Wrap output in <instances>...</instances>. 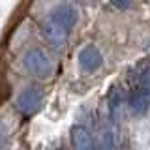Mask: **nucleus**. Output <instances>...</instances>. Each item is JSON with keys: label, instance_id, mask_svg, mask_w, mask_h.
Listing matches in <instances>:
<instances>
[{"label": "nucleus", "instance_id": "nucleus-3", "mask_svg": "<svg viewBox=\"0 0 150 150\" xmlns=\"http://www.w3.org/2000/svg\"><path fill=\"white\" fill-rule=\"evenodd\" d=\"M77 62H79V68H81L83 71H86V73L96 71V69H100L101 64H103L101 51L92 43L84 45L77 54Z\"/></svg>", "mask_w": 150, "mask_h": 150}, {"label": "nucleus", "instance_id": "nucleus-4", "mask_svg": "<svg viewBox=\"0 0 150 150\" xmlns=\"http://www.w3.org/2000/svg\"><path fill=\"white\" fill-rule=\"evenodd\" d=\"M41 30H43V36L47 40V43L53 45L54 49H60V47L66 45V41H68V36H69V30H66L62 25H58L56 21H53L51 17H47L43 21V26H41Z\"/></svg>", "mask_w": 150, "mask_h": 150}, {"label": "nucleus", "instance_id": "nucleus-5", "mask_svg": "<svg viewBox=\"0 0 150 150\" xmlns=\"http://www.w3.org/2000/svg\"><path fill=\"white\" fill-rule=\"evenodd\" d=\"M49 17L53 19V21H56L58 25H62L66 30L71 32L75 25H77L79 21V13L77 9H75V6H71V4H60V6H56L53 11L49 13Z\"/></svg>", "mask_w": 150, "mask_h": 150}, {"label": "nucleus", "instance_id": "nucleus-6", "mask_svg": "<svg viewBox=\"0 0 150 150\" xmlns=\"http://www.w3.org/2000/svg\"><path fill=\"white\" fill-rule=\"evenodd\" d=\"M69 137H71V144L75 150H96V143H94L90 131L81 124L71 126Z\"/></svg>", "mask_w": 150, "mask_h": 150}, {"label": "nucleus", "instance_id": "nucleus-13", "mask_svg": "<svg viewBox=\"0 0 150 150\" xmlns=\"http://www.w3.org/2000/svg\"><path fill=\"white\" fill-rule=\"evenodd\" d=\"M96 150H109V148H107V146H105V144H103V143H101V141H100V143H98V144H96Z\"/></svg>", "mask_w": 150, "mask_h": 150}, {"label": "nucleus", "instance_id": "nucleus-9", "mask_svg": "<svg viewBox=\"0 0 150 150\" xmlns=\"http://www.w3.org/2000/svg\"><path fill=\"white\" fill-rule=\"evenodd\" d=\"M139 90H143L144 94L150 96V68H146L139 77Z\"/></svg>", "mask_w": 150, "mask_h": 150}, {"label": "nucleus", "instance_id": "nucleus-12", "mask_svg": "<svg viewBox=\"0 0 150 150\" xmlns=\"http://www.w3.org/2000/svg\"><path fill=\"white\" fill-rule=\"evenodd\" d=\"M77 4H83V6H88V4H94L96 0H75Z\"/></svg>", "mask_w": 150, "mask_h": 150}, {"label": "nucleus", "instance_id": "nucleus-10", "mask_svg": "<svg viewBox=\"0 0 150 150\" xmlns=\"http://www.w3.org/2000/svg\"><path fill=\"white\" fill-rule=\"evenodd\" d=\"M8 139H9L8 129H6V126H4L2 122H0V150H2V148L8 144Z\"/></svg>", "mask_w": 150, "mask_h": 150}, {"label": "nucleus", "instance_id": "nucleus-11", "mask_svg": "<svg viewBox=\"0 0 150 150\" xmlns=\"http://www.w3.org/2000/svg\"><path fill=\"white\" fill-rule=\"evenodd\" d=\"M109 2H111L116 9H128V8L131 6V2H133V0H109Z\"/></svg>", "mask_w": 150, "mask_h": 150}, {"label": "nucleus", "instance_id": "nucleus-8", "mask_svg": "<svg viewBox=\"0 0 150 150\" xmlns=\"http://www.w3.org/2000/svg\"><path fill=\"white\" fill-rule=\"evenodd\" d=\"M122 103H124V92L120 88H115L109 96V111H111V116L115 118L118 115V111L122 109Z\"/></svg>", "mask_w": 150, "mask_h": 150}, {"label": "nucleus", "instance_id": "nucleus-7", "mask_svg": "<svg viewBox=\"0 0 150 150\" xmlns=\"http://www.w3.org/2000/svg\"><path fill=\"white\" fill-rule=\"evenodd\" d=\"M128 107H129V111L133 112L135 116L146 115V111H148V107H150V96L137 88V90L128 98Z\"/></svg>", "mask_w": 150, "mask_h": 150}, {"label": "nucleus", "instance_id": "nucleus-1", "mask_svg": "<svg viewBox=\"0 0 150 150\" xmlns=\"http://www.w3.org/2000/svg\"><path fill=\"white\" fill-rule=\"evenodd\" d=\"M23 66L30 75H34L38 79H47L53 73V62L45 54L43 49H30L26 51L25 58H23Z\"/></svg>", "mask_w": 150, "mask_h": 150}, {"label": "nucleus", "instance_id": "nucleus-2", "mask_svg": "<svg viewBox=\"0 0 150 150\" xmlns=\"http://www.w3.org/2000/svg\"><path fill=\"white\" fill-rule=\"evenodd\" d=\"M41 103H43V94L34 86H26L17 94L15 98V109L25 116H32L40 111Z\"/></svg>", "mask_w": 150, "mask_h": 150}]
</instances>
